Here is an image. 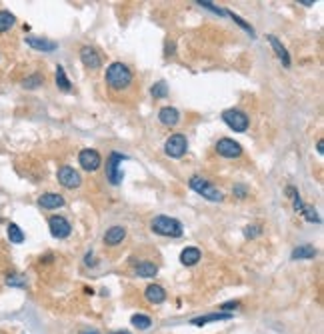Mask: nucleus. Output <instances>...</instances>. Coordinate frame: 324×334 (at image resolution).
<instances>
[{
    "label": "nucleus",
    "instance_id": "1",
    "mask_svg": "<svg viewBox=\"0 0 324 334\" xmlns=\"http://www.w3.org/2000/svg\"><path fill=\"white\" fill-rule=\"evenodd\" d=\"M104 78H106V84L112 90H122L126 86H130L132 72H130V68H128L126 64H122V62H112L108 68H106Z\"/></svg>",
    "mask_w": 324,
    "mask_h": 334
},
{
    "label": "nucleus",
    "instance_id": "2",
    "mask_svg": "<svg viewBox=\"0 0 324 334\" xmlns=\"http://www.w3.org/2000/svg\"><path fill=\"white\" fill-rule=\"evenodd\" d=\"M150 228L152 232L160 236H170V238H180L182 232H184V226L180 220L176 218H170V216H156V218L150 222Z\"/></svg>",
    "mask_w": 324,
    "mask_h": 334
},
{
    "label": "nucleus",
    "instance_id": "3",
    "mask_svg": "<svg viewBox=\"0 0 324 334\" xmlns=\"http://www.w3.org/2000/svg\"><path fill=\"white\" fill-rule=\"evenodd\" d=\"M188 186H190L194 192H198L202 198L210 200V202H220V200L224 198L222 192L212 184V182H208V180L202 178V176H190Z\"/></svg>",
    "mask_w": 324,
    "mask_h": 334
},
{
    "label": "nucleus",
    "instance_id": "4",
    "mask_svg": "<svg viewBox=\"0 0 324 334\" xmlns=\"http://www.w3.org/2000/svg\"><path fill=\"white\" fill-rule=\"evenodd\" d=\"M222 120L224 124L232 128L234 132H244L250 124V118H248V114L246 112H242L238 108H228V110H224L222 112Z\"/></svg>",
    "mask_w": 324,
    "mask_h": 334
},
{
    "label": "nucleus",
    "instance_id": "5",
    "mask_svg": "<svg viewBox=\"0 0 324 334\" xmlns=\"http://www.w3.org/2000/svg\"><path fill=\"white\" fill-rule=\"evenodd\" d=\"M124 160H128V156H124L120 152H112L108 156V160H106V178H108L110 184H120V182H122L124 174L120 170V164Z\"/></svg>",
    "mask_w": 324,
    "mask_h": 334
},
{
    "label": "nucleus",
    "instance_id": "6",
    "mask_svg": "<svg viewBox=\"0 0 324 334\" xmlns=\"http://www.w3.org/2000/svg\"><path fill=\"white\" fill-rule=\"evenodd\" d=\"M186 148H188V140L184 134H172L168 136V140L164 142V152L170 156V158H180L186 154Z\"/></svg>",
    "mask_w": 324,
    "mask_h": 334
},
{
    "label": "nucleus",
    "instance_id": "7",
    "mask_svg": "<svg viewBox=\"0 0 324 334\" xmlns=\"http://www.w3.org/2000/svg\"><path fill=\"white\" fill-rule=\"evenodd\" d=\"M56 176H58V182L64 188L74 190V188H78L80 184H82V178H80V174L72 168V166H60Z\"/></svg>",
    "mask_w": 324,
    "mask_h": 334
},
{
    "label": "nucleus",
    "instance_id": "8",
    "mask_svg": "<svg viewBox=\"0 0 324 334\" xmlns=\"http://www.w3.org/2000/svg\"><path fill=\"white\" fill-rule=\"evenodd\" d=\"M78 162H80V166H82L84 170L94 172V170H98V168H100L102 158H100V154L96 152V150H92V148H84V150H80V154H78Z\"/></svg>",
    "mask_w": 324,
    "mask_h": 334
},
{
    "label": "nucleus",
    "instance_id": "9",
    "mask_svg": "<svg viewBox=\"0 0 324 334\" xmlns=\"http://www.w3.org/2000/svg\"><path fill=\"white\" fill-rule=\"evenodd\" d=\"M48 228H50V234L54 238H68L70 232H72L70 222L64 218V216H50V220H48Z\"/></svg>",
    "mask_w": 324,
    "mask_h": 334
},
{
    "label": "nucleus",
    "instance_id": "10",
    "mask_svg": "<svg viewBox=\"0 0 324 334\" xmlns=\"http://www.w3.org/2000/svg\"><path fill=\"white\" fill-rule=\"evenodd\" d=\"M216 152L224 158H240L242 156V146L232 138H220L216 142Z\"/></svg>",
    "mask_w": 324,
    "mask_h": 334
},
{
    "label": "nucleus",
    "instance_id": "11",
    "mask_svg": "<svg viewBox=\"0 0 324 334\" xmlns=\"http://www.w3.org/2000/svg\"><path fill=\"white\" fill-rule=\"evenodd\" d=\"M80 60H82V64L86 66V68H90V70H96V68H100V66H102L100 56L96 54V50L92 46H82V48H80Z\"/></svg>",
    "mask_w": 324,
    "mask_h": 334
},
{
    "label": "nucleus",
    "instance_id": "12",
    "mask_svg": "<svg viewBox=\"0 0 324 334\" xmlns=\"http://www.w3.org/2000/svg\"><path fill=\"white\" fill-rule=\"evenodd\" d=\"M26 44L34 50H40V52H54L58 48L56 42L48 40V38H40V36H26Z\"/></svg>",
    "mask_w": 324,
    "mask_h": 334
},
{
    "label": "nucleus",
    "instance_id": "13",
    "mask_svg": "<svg viewBox=\"0 0 324 334\" xmlns=\"http://www.w3.org/2000/svg\"><path fill=\"white\" fill-rule=\"evenodd\" d=\"M38 204L46 210H54V208H62L64 206V196L56 194V192H44L38 198Z\"/></svg>",
    "mask_w": 324,
    "mask_h": 334
},
{
    "label": "nucleus",
    "instance_id": "14",
    "mask_svg": "<svg viewBox=\"0 0 324 334\" xmlns=\"http://www.w3.org/2000/svg\"><path fill=\"white\" fill-rule=\"evenodd\" d=\"M158 118L164 126H176L180 122V112H178L174 106H164V108H160Z\"/></svg>",
    "mask_w": 324,
    "mask_h": 334
},
{
    "label": "nucleus",
    "instance_id": "15",
    "mask_svg": "<svg viewBox=\"0 0 324 334\" xmlns=\"http://www.w3.org/2000/svg\"><path fill=\"white\" fill-rule=\"evenodd\" d=\"M144 296H146L150 304H162L166 300V290L160 284H148L146 290H144Z\"/></svg>",
    "mask_w": 324,
    "mask_h": 334
},
{
    "label": "nucleus",
    "instance_id": "16",
    "mask_svg": "<svg viewBox=\"0 0 324 334\" xmlns=\"http://www.w3.org/2000/svg\"><path fill=\"white\" fill-rule=\"evenodd\" d=\"M232 314L228 312H212V314H206V316H198V318H192L190 324L192 326H204L208 322H218V320H230Z\"/></svg>",
    "mask_w": 324,
    "mask_h": 334
},
{
    "label": "nucleus",
    "instance_id": "17",
    "mask_svg": "<svg viewBox=\"0 0 324 334\" xmlns=\"http://www.w3.org/2000/svg\"><path fill=\"white\" fill-rule=\"evenodd\" d=\"M126 238V228L124 226H110L104 234V242L108 246H116Z\"/></svg>",
    "mask_w": 324,
    "mask_h": 334
},
{
    "label": "nucleus",
    "instance_id": "18",
    "mask_svg": "<svg viewBox=\"0 0 324 334\" xmlns=\"http://www.w3.org/2000/svg\"><path fill=\"white\" fill-rule=\"evenodd\" d=\"M266 40L270 42L272 50L276 52V56L280 58V62H282V64L286 66V68H288V66H290V54H288V50L282 46V42H280L276 36H274V34H268V36H266Z\"/></svg>",
    "mask_w": 324,
    "mask_h": 334
},
{
    "label": "nucleus",
    "instance_id": "19",
    "mask_svg": "<svg viewBox=\"0 0 324 334\" xmlns=\"http://www.w3.org/2000/svg\"><path fill=\"white\" fill-rule=\"evenodd\" d=\"M202 258V252H200V248L196 246H186L182 252H180V262L184 266H194V264H198Z\"/></svg>",
    "mask_w": 324,
    "mask_h": 334
},
{
    "label": "nucleus",
    "instance_id": "20",
    "mask_svg": "<svg viewBox=\"0 0 324 334\" xmlns=\"http://www.w3.org/2000/svg\"><path fill=\"white\" fill-rule=\"evenodd\" d=\"M316 256V248L310 246V244H302V246H296L292 250V254H290V258L292 260H310Z\"/></svg>",
    "mask_w": 324,
    "mask_h": 334
},
{
    "label": "nucleus",
    "instance_id": "21",
    "mask_svg": "<svg viewBox=\"0 0 324 334\" xmlns=\"http://www.w3.org/2000/svg\"><path fill=\"white\" fill-rule=\"evenodd\" d=\"M136 274L140 278H154L158 274V266L154 262H150V260H142V262L136 264Z\"/></svg>",
    "mask_w": 324,
    "mask_h": 334
},
{
    "label": "nucleus",
    "instance_id": "22",
    "mask_svg": "<svg viewBox=\"0 0 324 334\" xmlns=\"http://www.w3.org/2000/svg\"><path fill=\"white\" fill-rule=\"evenodd\" d=\"M6 234H8V240H10L12 244H22V242H24V232H22V228H20L18 224H14V222L8 224Z\"/></svg>",
    "mask_w": 324,
    "mask_h": 334
},
{
    "label": "nucleus",
    "instance_id": "23",
    "mask_svg": "<svg viewBox=\"0 0 324 334\" xmlns=\"http://www.w3.org/2000/svg\"><path fill=\"white\" fill-rule=\"evenodd\" d=\"M56 86H58L62 92H68V90L72 88L70 80H68V76H66V72H64L62 66H56Z\"/></svg>",
    "mask_w": 324,
    "mask_h": 334
},
{
    "label": "nucleus",
    "instance_id": "24",
    "mask_svg": "<svg viewBox=\"0 0 324 334\" xmlns=\"http://www.w3.org/2000/svg\"><path fill=\"white\" fill-rule=\"evenodd\" d=\"M14 22H16V18H14L12 12L0 10V32H8L14 26Z\"/></svg>",
    "mask_w": 324,
    "mask_h": 334
},
{
    "label": "nucleus",
    "instance_id": "25",
    "mask_svg": "<svg viewBox=\"0 0 324 334\" xmlns=\"http://www.w3.org/2000/svg\"><path fill=\"white\" fill-rule=\"evenodd\" d=\"M130 322L138 330H148L152 326V318H150V316H146V314H134L132 318H130Z\"/></svg>",
    "mask_w": 324,
    "mask_h": 334
},
{
    "label": "nucleus",
    "instance_id": "26",
    "mask_svg": "<svg viewBox=\"0 0 324 334\" xmlns=\"http://www.w3.org/2000/svg\"><path fill=\"white\" fill-rule=\"evenodd\" d=\"M298 214H302L308 222H320L318 212H316L312 206H308V204H302V206H300V210H298Z\"/></svg>",
    "mask_w": 324,
    "mask_h": 334
},
{
    "label": "nucleus",
    "instance_id": "27",
    "mask_svg": "<svg viewBox=\"0 0 324 334\" xmlns=\"http://www.w3.org/2000/svg\"><path fill=\"white\" fill-rule=\"evenodd\" d=\"M150 94H152L154 98H166V96H168V86H166V82L160 80V82H156V84H152Z\"/></svg>",
    "mask_w": 324,
    "mask_h": 334
},
{
    "label": "nucleus",
    "instance_id": "28",
    "mask_svg": "<svg viewBox=\"0 0 324 334\" xmlns=\"http://www.w3.org/2000/svg\"><path fill=\"white\" fill-rule=\"evenodd\" d=\"M42 82H44V78H42L40 74H30L28 78H24V80H22V86H24V88H28V90H32V88L42 86Z\"/></svg>",
    "mask_w": 324,
    "mask_h": 334
},
{
    "label": "nucleus",
    "instance_id": "29",
    "mask_svg": "<svg viewBox=\"0 0 324 334\" xmlns=\"http://www.w3.org/2000/svg\"><path fill=\"white\" fill-rule=\"evenodd\" d=\"M226 14H230V18H232V20H234V22H236V24H238V26H240L242 30H246V32H248V34H250L252 38L256 36V32H254V28H252L250 24H246L244 20H242V18H240V16H238V14H234V12H226Z\"/></svg>",
    "mask_w": 324,
    "mask_h": 334
},
{
    "label": "nucleus",
    "instance_id": "30",
    "mask_svg": "<svg viewBox=\"0 0 324 334\" xmlns=\"http://www.w3.org/2000/svg\"><path fill=\"white\" fill-rule=\"evenodd\" d=\"M198 6H202V8H206V10H210V12H214V14H218V16H224L226 12L222 10V8H218L214 2H206V0H198L196 2Z\"/></svg>",
    "mask_w": 324,
    "mask_h": 334
},
{
    "label": "nucleus",
    "instance_id": "31",
    "mask_svg": "<svg viewBox=\"0 0 324 334\" xmlns=\"http://www.w3.org/2000/svg\"><path fill=\"white\" fill-rule=\"evenodd\" d=\"M262 234V228L258 226V224H252V226H246L244 228V236L246 238H256V236H260Z\"/></svg>",
    "mask_w": 324,
    "mask_h": 334
},
{
    "label": "nucleus",
    "instance_id": "32",
    "mask_svg": "<svg viewBox=\"0 0 324 334\" xmlns=\"http://www.w3.org/2000/svg\"><path fill=\"white\" fill-rule=\"evenodd\" d=\"M6 284H8V286L24 288V286H26V280H24L22 276H8V278H6Z\"/></svg>",
    "mask_w": 324,
    "mask_h": 334
},
{
    "label": "nucleus",
    "instance_id": "33",
    "mask_svg": "<svg viewBox=\"0 0 324 334\" xmlns=\"http://www.w3.org/2000/svg\"><path fill=\"white\" fill-rule=\"evenodd\" d=\"M234 308H240V302H238V300H228V302L220 304V310H234Z\"/></svg>",
    "mask_w": 324,
    "mask_h": 334
},
{
    "label": "nucleus",
    "instance_id": "34",
    "mask_svg": "<svg viewBox=\"0 0 324 334\" xmlns=\"http://www.w3.org/2000/svg\"><path fill=\"white\" fill-rule=\"evenodd\" d=\"M234 194H236L238 198H246V188H244V186H236V188H234Z\"/></svg>",
    "mask_w": 324,
    "mask_h": 334
},
{
    "label": "nucleus",
    "instance_id": "35",
    "mask_svg": "<svg viewBox=\"0 0 324 334\" xmlns=\"http://www.w3.org/2000/svg\"><path fill=\"white\" fill-rule=\"evenodd\" d=\"M84 264H86V266H94V264H96V262H94V254H92V252H88V254H86Z\"/></svg>",
    "mask_w": 324,
    "mask_h": 334
},
{
    "label": "nucleus",
    "instance_id": "36",
    "mask_svg": "<svg viewBox=\"0 0 324 334\" xmlns=\"http://www.w3.org/2000/svg\"><path fill=\"white\" fill-rule=\"evenodd\" d=\"M316 152H318L320 156L324 154V142H322V140H318V144H316Z\"/></svg>",
    "mask_w": 324,
    "mask_h": 334
},
{
    "label": "nucleus",
    "instance_id": "37",
    "mask_svg": "<svg viewBox=\"0 0 324 334\" xmlns=\"http://www.w3.org/2000/svg\"><path fill=\"white\" fill-rule=\"evenodd\" d=\"M110 334H130L128 330H116V332H110Z\"/></svg>",
    "mask_w": 324,
    "mask_h": 334
},
{
    "label": "nucleus",
    "instance_id": "38",
    "mask_svg": "<svg viewBox=\"0 0 324 334\" xmlns=\"http://www.w3.org/2000/svg\"><path fill=\"white\" fill-rule=\"evenodd\" d=\"M82 334H98V332H82Z\"/></svg>",
    "mask_w": 324,
    "mask_h": 334
}]
</instances>
